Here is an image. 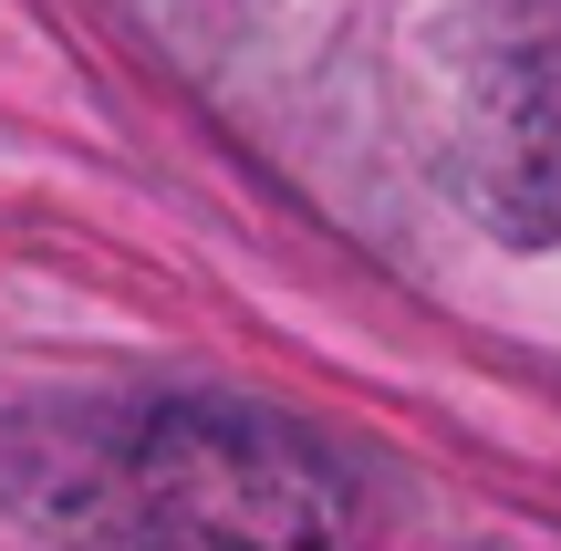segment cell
I'll list each match as a JSON object with an SVG mask.
<instances>
[{
  "mask_svg": "<svg viewBox=\"0 0 561 551\" xmlns=\"http://www.w3.org/2000/svg\"><path fill=\"white\" fill-rule=\"evenodd\" d=\"M104 551H364L322 448L250 406H167L104 479Z\"/></svg>",
  "mask_w": 561,
  "mask_h": 551,
  "instance_id": "cell-1",
  "label": "cell"
},
{
  "mask_svg": "<svg viewBox=\"0 0 561 551\" xmlns=\"http://www.w3.org/2000/svg\"><path fill=\"white\" fill-rule=\"evenodd\" d=\"M437 167L500 240H561V0H458L426 53Z\"/></svg>",
  "mask_w": 561,
  "mask_h": 551,
  "instance_id": "cell-2",
  "label": "cell"
}]
</instances>
